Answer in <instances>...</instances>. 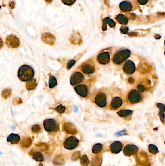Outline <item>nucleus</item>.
Instances as JSON below:
<instances>
[{"instance_id": "nucleus-1", "label": "nucleus", "mask_w": 165, "mask_h": 166, "mask_svg": "<svg viewBox=\"0 0 165 166\" xmlns=\"http://www.w3.org/2000/svg\"><path fill=\"white\" fill-rule=\"evenodd\" d=\"M34 74V71L33 68L28 65L21 66L18 72V78L23 82H27L33 79Z\"/></svg>"}, {"instance_id": "nucleus-2", "label": "nucleus", "mask_w": 165, "mask_h": 166, "mask_svg": "<svg viewBox=\"0 0 165 166\" xmlns=\"http://www.w3.org/2000/svg\"><path fill=\"white\" fill-rule=\"evenodd\" d=\"M130 54L131 51L129 50H120L115 54L113 58V62L116 65L121 64L129 58Z\"/></svg>"}, {"instance_id": "nucleus-3", "label": "nucleus", "mask_w": 165, "mask_h": 166, "mask_svg": "<svg viewBox=\"0 0 165 166\" xmlns=\"http://www.w3.org/2000/svg\"><path fill=\"white\" fill-rule=\"evenodd\" d=\"M44 127L46 131L48 132H57L59 130V126L57 123L53 119H47L45 120Z\"/></svg>"}, {"instance_id": "nucleus-4", "label": "nucleus", "mask_w": 165, "mask_h": 166, "mask_svg": "<svg viewBox=\"0 0 165 166\" xmlns=\"http://www.w3.org/2000/svg\"><path fill=\"white\" fill-rule=\"evenodd\" d=\"M79 140L76 137L71 136L66 139L64 142V146L66 149L73 150L79 145Z\"/></svg>"}, {"instance_id": "nucleus-5", "label": "nucleus", "mask_w": 165, "mask_h": 166, "mask_svg": "<svg viewBox=\"0 0 165 166\" xmlns=\"http://www.w3.org/2000/svg\"><path fill=\"white\" fill-rule=\"evenodd\" d=\"M6 44L9 48H17L20 46V40L16 36L10 35L7 38Z\"/></svg>"}, {"instance_id": "nucleus-6", "label": "nucleus", "mask_w": 165, "mask_h": 166, "mask_svg": "<svg viewBox=\"0 0 165 166\" xmlns=\"http://www.w3.org/2000/svg\"><path fill=\"white\" fill-rule=\"evenodd\" d=\"M128 99L131 104H137L141 101V96L139 92L135 89H133L128 94Z\"/></svg>"}, {"instance_id": "nucleus-7", "label": "nucleus", "mask_w": 165, "mask_h": 166, "mask_svg": "<svg viewBox=\"0 0 165 166\" xmlns=\"http://www.w3.org/2000/svg\"><path fill=\"white\" fill-rule=\"evenodd\" d=\"M95 103L100 107H104L106 105V94L99 92L95 97Z\"/></svg>"}, {"instance_id": "nucleus-8", "label": "nucleus", "mask_w": 165, "mask_h": 166, "mask_svg": "<svg viewBox=\"0 0 165 166\" xmlns=\"http://www.w3.org/2000/svg\"><path fill=\"white\" fill-rule=\"evenodd\" d=\"M84 79L83 75L80 72H75L72 74L70 78L71 85L75 86L82 82Z\"/></svg>"}, {"instance_id": "nucleus-9", "label": "nucleus", "mask_w": 165, "mask_h": 166, "mask_svg": "<svg viewBox=\"0 0 165 166\" xmlns=\"http://www.w3.org/2000/svg\"><path fill=\"white\" fill-rule=\"evenodd\" d=\"M139 151V148L133 144H127L124 147V153L126 156H130L136 155Z\"/></svg>"}, {"instance_id": "nucleus-10", "label": "nucleus", "mask_w": 165, "mask_h": 166, "mask_svg": "<svg viewBox=\"0 0 165 166\" xmlns=\"http://www.w3.org/2000/svg\"><path fill=\"white\" fill-rule=\"evenodd\" d=\"M110 54L108 52H104L98 54L97 60L98 63L102 65L108 64L110 62Z\"/></svg>"}, {"instance_id": "nucleus-11", "label": "nucleus", "mask_w": 165, "mask_h": 166, "mask_svg": "<svg viewBox=\"0 0 165 166\" xmlns=\"http://www.w3.org/2000/svg\"><path fill=\"white\" fill-rule=\"evenodd\" d=\"M136 66L134 63L131 60L126 61L123 67V71L126 74H132L135 71Z\"/></svg>"}, {"instance_id": "nucleus-12", "label": "nucleus", "mask_w": 165, "mask_h": 166, "mask_svg": "<svg viewBox=\"0 0 165 166\" xmlns=\"http://www.w3.org/2000/svg\"><path fill=\"white\" fill-rule=\"evenodd\" d=\"M74 89L77 94L82 97H86L88 93V89L87 86L83 84H80L76 86Z\"/></svg>"}, {"instance_id": "nucleus-13", "label": "nucleus", "mask_w": 165, "mask_h": 166, "mask_svg": "<svg viewBox=\"0 0 165 166\" xmlns=\"http://www.w3.org/2000/svg\"><path fill=\"white\" fill-rule=\"evenodd\" d=\"M123 149L122 143L119 141H116L111 143L110 145V150L111 153L118 154L120 153Z\"/></svg>"}, {"instance_id": "nucleus-14", "label": "nucleus", "mask_w": 165, "mask_h": 166, "mask_svg": "<svg viewBox=\"0 0 165 166\" xmlns=\"http://www.w3.org/2000/svg\"><path fill=\"white\" fill-rule=\"evenodd\" d=\"M82 70L85 74H92L95 72V67L90 63H84L82 66Z\"/></svg>"}, {"instance_id": "nucleus-15", "label": "nucleus", "mask_w": 165, "mask_h": 166, "mask_svg": "<svg viewBox=\"0 0 165 166\" xmlns=\"http://www.w3.org/2000/svg\"><path fill=\"white\" fill-rule=\"evenodd\" d=\"M119 7L122 11L129 12L132 10V5L131 2L128 1H124L120 3Z\"/></svg>"}, {"instance_id": "nucleus-16", "label": "nucleus", "mask_w": 165, "mask_h": 166, "mask_svg": "<svg viewBox=\"0 0 165 166\" xmlns=\"http://www.w3.org/2000/svg\"><path fill=\"white\" fill-rule=\"evenodd\" d=\"M123 100L121 98L119 97H115L113 98L110 104V108L112 110H115L121 107L123 104Z\"/></svg>"}, {"instance_id": "nucleus-17", "label": "nucleus", "mask_w": 165, "mask_h": 166, "mask_svg": "<svg viewBox=\"0 0 165 166\" xmlns=\"http://www.w3.org/2000/svg\"><path fill=\"white\" fill-rule=\"evenodd\" d=\"M107 24L109 25L110 28H114L116 25L115 22L112 19L109 17H106L102 20V30L104 31H105L107 30Z\"/></svg>"}, {"instance_id": "nucleus-18", "label": "nucleus", "mask_w": 165, "mask_h": 166, "mask_svg": "<svg viewBox=\"0 0 165 166\" xmlns=\"http://www.w3.org/2000/svg\"><path fill=\"white\" fill-rule=\"evenodd\" d=\"M42 40L45 43L49 45H53L54 43V38L49 33H45L42 36Z\"/></svg>"}, {"instance_id": "nucleus-19", "label": "nucleus", "mask_w": 165, "mask_h": 166, "mask_svg": "<svg viewBox=\"0 0 165 166\" xmlns=\"http://www.w3.org/2000/svg\"><path fill=\"white\" fill-rule=\"evenodd\" d=\"M20 136L16 134H11L7 138V141L11 144H16L20 142Z\"/></svg>"}, {"instance_id": "nucleus-20", "label": "nucleus", "mask_w": 165, "mask_h": 166, "mask_svg": "<svg viewBox=\"0 0 165 166\" xmlns=\"http://www.w3.org/2000/svg\"><path fill=\"white\" fill-rule=\"evenodd\" d=\"M115 19L118 23L122 25H125L127 24L128 22V17L122 14H120L117 15Z\"/></svg>"}, {"instance_id": "nucleus-21", "label": "nucleus", "mask_w": 165, "mask_h": 166, "mask_svg": "<svg viewBox=\"0 0 165 166\" xmlns=\"http://www.w3.org/2000/svg\"><path fill=\"white\" fill-rule=\"evenodd\" d=\"M37 84L35 79H31L30 80L27 81V82L26 84V87L27 90L31 91L34 89H35Z\"/></svg>"}, {"instance_id": "nucleus-22", "label": "nucleus", "mask_w": 165, "mask_h": 166, "mask_svg": "<svg viewBox=\"0 0 165 166\" xmlns=\"http://www.w3.org/2000/svg\"><path fill=\"white\" fill-rule=\"evenodd\" d=\"M157 107H158L160 109L159 111V116H160L161 120L163 122V123H164V112H165V105L160 103H158L157 104Z\"/></svg>"}, {"instance_id": "nucleus-23", "label": "nucleus", "mask_w": 165, "mask_h": 166, "mask_svg": "<svg viewBox=\"0 0 165 166\" xmlns=\"http://www.w3.org/2000/svg\"><path fill=\"white\" fill-rule=\"evenodd\" d=\"M133 111L130 110H121L117 112L118 115L120 117L126 118L131 115L132 114Z\"/></svg>"}, {"instance_id": "nucleus-24", "label": "nucleus", "mask_w": 165, "mask_h": 166, "mask_svg": "<svg viewBox=\"0 0 165 166\" xmlns=\"http://www.w3.org/2000/svg\"><path fill=\"white\" fill-rule=\"evenodd\" d=\"M103 149V145L101 143H97L92 148V152L94 154H98L100 153Z\"/></svg>"}, {"instance_id": "nucleus-25", "label": "nucleus", "mask_w": 165, "mask_h": 166, "mask_svg": "<svg viewBox=\"0 0 165 166\" xmlns=\"http://www.w3.org/2000/svg\"><path fill=\"white\" fill-rule=\"evenodd\" d=\"M32 157H33L34 159L36 160V161H39V162H42V161L44 160V157L43 155L40 152H34L33 155H32Z\"/></svg>"}, {"instance_id": "nucleus-26", "label": "nucleus", "mask_w": 165, "mask_h": 166, "mask_svg": "<svg viewBox=\"0 0 165 166\" xmlns=\"http://www.w3.org/2000/svg\"><path fill=\"white\" fill-rule=\"evenodd\" d=\"M57 82L56 78L53 76H50L49 82V88L51 89L53 88L57 85Z\"/></svg>"}, {"instance_id": "nucleus-27", "label": "nucleus", "mask_w": 165, "mask_h": 166, "mask_svg": "<svg viewBox=\"0 0 165 166\" xmlns=\"http://www.w3.org/2000/svg\"><path fill=\"white\" fill-rule=\"evenodd\" d=\"M148 150L150 153L153 155H156L159 152L158 149L157 147L153 144L149 145Z\"/></svg>"}, {"instance_id": "nucleus-28", "label": "nucleus", "mask_w": 165, "mask_h": 166, "mask_svg": "<svg viewBox=\"0 0 165 166\" xmlns=\"http://www.w3.org/2000/svg\"><path fill=\"white\" fill-rule=\"evenodd\" d=\"M80 164L82 166H87L89 164V160L86 155H84L80 158Z\"/></svg>"}, {"instance_id": "nucleus-29", "label": "nucleus", "mask_w": 165, "mask_h": 166, "mask_svg": "<svg viewBox=\"0 0 165 166\" xmlns=\"http://www.w3.org/2000/svg\"><path fill=\"white\" fill-rule=\"evenodd\" d=\"M11 94V90L10 89H6L3 91L2 93V96L3 98L5 99H7L8 97L10 96Z\"/></svg>"}, {"instance_id": "nucleus-30", "label": "nucleus", "mask_w": 165, "mask_h": 166, "mask_svg": "<svg viewBox=\"0 0 165 166\" xmlns=\"http://www.w3.org/2000/svg\"><path fill=\"white\" fill-rule=\"evenodd\" d=\"M55 110L58 113H64V111H65V110H66V107L64 106L63 105L60 104V105H58V106L56 107L55 108Z\"/></svg>"}, {"instance_id": "nucleus-31", "label": "nucleus", "mask_w": 165, "mask_h": 166, "mask_svg": "<svg viewBox=\"0 0 165 166\" xmlns=\"http://www.w3.org/2000/svg\"><path fill=\"white\" fill-rule=\"evenodd\" d=\"M62 3L66 5L70 6L75 3L76 0H61Z\"/></svg>"}, {"instance_id": "nucleus-32", "label": "nucleus", "mask_w": 165, "mask_h": 166, "mask_svg": "<svg viewBox=\"0 0 165 166\" xmlns=\"http://www.w3.org/2000/svg\"><path fill=\"white\" fill-rule=\"evenodd\" d=\"M32 130L34 133H37L40 130V127L38 125H34L32 127Z\"/></svg>"}, {"instance_id": "nucleus-33", "label": "nucleus", "mask_w": 165, "mask_h": 166, "mask_svg": "<svg viewBox=\"0 0 165 166\" xmlns=\"http://www.w3.org/2000/svg\"><path fill=\"white\" fill-rule=\"evenodd\" d=\"M75 61L74 60H73V59L70 60V61H69L68 62V63H67V69H70L72 66H73L75 64Z\"/></svg>"}, {"instance_id": "nucleus-34", "label": "nucleus", "mask_w": 165, "mask_h": 166, "mask_svg": "<svg viewBox=\"0 0 165 166\" xmlns=\"http://www.w3.org/2000/svg\"><path fill=\"white\" fill-rule=\"evenodd\" d=\"M129 30V28L128 27H121L120 28V31L121 32L124 34H126L128 33V31Z\"/></svg>"}, {"instance_id": "nucleus-35", "label": "nucleus", "mask_w": 165, "mask_h": 166, "mask_svg": "<svg viewBox=\"0 0 165 166\" xmlns=\"http://www.w3.org/2000/svg\"><path fill=\"white\" fill-rule=\"evenodd\" d=\"M137 91L139 92H143L145 91V87L144 86H142L141 85H139L137 86Z\"/></svg>"}, {"instance_id": "nucleus-36", "label": "nucleus", "mask_w": 165, "mask_h": 166, "mask_svg": "<svg viewBox=\"0 0 165 166\" xmlns=\"http://www.w3.org/2000/svg\"><path fill=\"white\" fill-rule=\"evenodd\" d=\"M149 0H137V2L141 5H145Z\"/></svg>"}, {"instance_id": "nucleus-37", "label": "nucleus", "mask_w": 165, "mask_h": 166, "mask_svg": "<svg viewBox=\"0 0 165 166\" xmlns=\"http://www.w3.org/2000/svg\"><path fill=\"white\" fill-rule=\"evenodd\" d=\"M9 5V7H10V8H12V9H13L15 7V3L13 2V1L10 2Z\"/></svg>"}, {"instance_id": "nucleus-38", "label": "nucleus", "mask_w": 165, "mask_h": 166, "mask_svg": "<svg viewBox=\"0 0 165 166\" xmlns=\"http://www.w3.org/2000/svg\"><path fill=\"white\" fill-rule=\"evenodd\" d=\"M3 40H2V38H0V49L3 47Z\"/></svg>"}, {"instance_id": "nucleus-39", "label": "nucleus", "mask_w": 165, "mask_h": 166, "mask_svg": "<svg viewBox=\"0 0 165 166\" xmlns=\"http://www.w3.org/2000/svg\"><path fill=\"white\" fill-rule=\"evenodd\" d=\"M45 2H46L47 3H49L53 2V0H45Z\"/></svg>"}, {"instance_id": "nucleus-40", "label": "nucleus", "mask_w": 165, "mask_h": 166, "mask_svg": "<svg viewBox=\"0 0 165 166\" xmlns=\"http://www.w3.org/2000/svg\"><path fill=\"white\" fill-rule=\"evenodd\" d=\"M134 79H132V78H129V82L131 83H132L134 82Z\"/></svg>"}, {"instance_id": "nucleus-41", "label": "nucleus", "mask_w": 165, "mask_h": 166, "mask_svg": "<svg viewBox=\"0 0 165 166\" xmlns=\"http://www.w3.org/2000/svg\"><path fill=\"white\" fill-rule=\"evenodd\" d=\"M151 166L150 163H148L147 164H146L144 166Z\"/></svg>"}, {"instance_id": "nucleus-42", "label": "nucleus", "mask_w": 165, "mask_h": 166, "mask_svg": "<svg viewBox=\"0 0 165 166\" xmlns=\"http://www.w3.org/2000/svg\"><path fill=\"white\" fill-rule=\"evenodd\" d=\"M1 6H0V8H1Z\"/></svg>"}]
</instances>
